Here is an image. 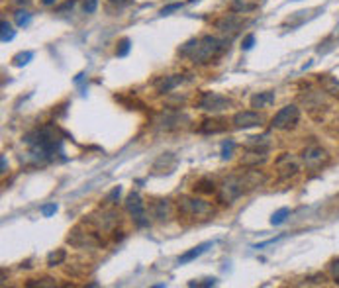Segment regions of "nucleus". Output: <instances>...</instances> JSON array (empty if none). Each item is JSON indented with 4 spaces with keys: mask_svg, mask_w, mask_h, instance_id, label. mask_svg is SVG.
Here are the masks:
<instances>
[{
    "mask_svg": "<svg viewBox=\"0 0 339 288\" xmlns=\"http://www.w3.org/2000/svg\"><path fill=\"white\" fill-rule=\"evenodd\" d=\"M243 186H245V184H243V177L232 175L230 179L224 180V184H222V188H220V200L226 202V204H232L233 200H237L245 192Z\"/></svg>",
    "mask_w": 339,
    "mask_h": 288,
    "instance_id": "nucleus-5",
    "label": "nucleus"
},
{
    "mask_svg": "<svg viewBox=\"0 0 339 288\" xmlns=\"http://www.w3.org/2000/svg\"><path fill=\"white\" fill-rule=\"evenodd\" d=\"M0 28H2V36H0V39L4 41V43H8V41H12L14 37H16V32L12 30V26L6 22V20H2V24H0Z\"/></svg>",
    "mask_w": 339,
    "mask_h": 288,
    "instance_id": "nucleus-19",
    "label": "nucleus"
},
{
    "mask_svg": "<svg viewBox=\"0 0 339 288\" xmlns=\"http://www.w3.org/2000/svg\"><path fill=\"white\" fill-rule=\"evenodd\" d=\"M6 165H8V163H6V157H2V173H6Z\"/></svg>",
    "mask_w": 339,
    "mask_h": 288,
    "instance_id": "nucleus-33",
    "label": "nucleus"
},
{
    "mask_svg": "<svg viewBox=\"0 0 339 288\" xmlns=\"http://www.w3.org/2000/svg\"><path fill=\"white\" fill-rule=\"evenodd\" d=\"M298 120H300L298 106L296 104H286L285 108H281L275 114V118L270 120V126L275 129H290V127H294L298 124Z\"/></svg>",
    "mask_w": 339,
    "mask_h": 288,
    "instance_id": "nucleus-3",
    "label": "nucleus"
},
{
    "mask_svg": "<svg viewBox=\"0 0 339 288\" xmlns=\"http://www.w3.org/2000/svg\"><path fill=\"white\" fill-rule=\"evenodd\" d=\"M300 159L306 165V169L316 171V169H320L321 165H325V163L329 161V155H327L325 149H321L320 145H308L302 151Z\"/></svg>",
    "mask_w": 339,
    "mask_h": 288,
    "instance_id": "nucleus-6",
    "label": "nucleus"
},
{
    "mask_svg": "<svg viewBox=\"0 0 339 288\" xmlns=\"http://www.w3.org/2000/svg\"><path fill=\"white\" fill-rule=\"evenodd\" d=\"M120 194H122V186H114V190L108 194L106 202L108 204H116V200L120 198Z\"/></svg>",
    "mask_w": 339,
    "mask_h": 288,
    "instance_id": "nucleus-27",
    "label": "nucleus"
},
{
    "mask_svg": "<svg viewBox=\"0 0 339 288\" xmlns=\"http://www.w3.org/2000/svg\"><path fill=\"white\" fill-rule=\"evenodd\" d=\"M55 212H57V204H55V202L53 204H45V206L41 208V214H43L45 218H51Z\"/></svg>",
    "mask_w": 339,
    "mask_h": 288,
    "instance_id": "nucleus-29",
    "label": "nucleus"
},
{
    "mask_svg": "<svg viewBox=\"0 0 339 288\" xmlns=\"http://www.w3.org/2000/svg\"><path fill=\"white\" fill-rule=\"evenodd\" d=\"M182 81H184V79H182V75H171V77H165V79H163V83L157 85V92H159V94L171 92L175 87H179Z\"/></svg>",
    "mask_w": 339,
    "mask_h": 288,
    "instance_id": "nucleus-13",
    "label": "nucleus"
},
{
    "mask_svg": "<svg viewBox=\"0 0 339 288\" xmlns=\"http://www.w3.org/2000/svg\"><path fill=\"white\" fill-rule=\"evenodd\" d=\"M153 216L157 218L159 222L169 220L171 218V202L169 200H157L153 204Z\"/></svg>",
    "mask_w": 339,
    "mask_h": 288,
    "instance_id": "nucleus-14",
    "label": "nucleus"
},
{
    "mask_svg": "<svg viewBox=\"0 0 339 288\" xmlns=\"http://www.w3.org/2000/svg\"><path fill=\"white\" fill-rule=\"evenodd\" d=\"M233 149H235V141H233V139H226V141L222 143V159H224V161L232 159Z\"/></svg>",
    "mask_w": 339,
    "mask_h": 288,
    "instance_id": "nucleus-22",
    "label": "nucleus"
},
{
    "mask_svg": "<svg viewBox=\"0 0 339 288\" xmlns=\"http://www.w3.org/2000/svg\"><path fill=\"white\" fill-rule=\"evenodd\" d=\"M232 124H233V127H237V129L257 127V126H263V124H265V118H263L259 112H255V110H243V112L233 114Z\"/></svg>",
    "mask_w": 339,
    "mask_h": 288,
    "instance_id": "nucleus-8",
    "label": "nucleus"
},
{
    "mask_svg": "<svg viewBox=\"0 0 339 288\" xmlns=\"http://www.w3.org/2000/svg\"><path fill=\"white\" fill-rule=\"evenodd\" d=\"M65 259H67L65 249H57V251L49 253V257H47V267H57V265H61Z\"/></svg>",
    "mask_w": 339,
    "mask_h": 288,
    "instance_id": "nucleus-17",
    "label": "nucleus"
},
{
    "mask_svg": "<svg viewBox=\"0 0 339 288\" xmlns=\"http://www.w3.org/2000/svg\"><path fill=\"white\" fill-rule=\"evenodd\" d=\"M216 124H218V120H206V122H202L200 131H204V133H218V131L226 129V124H222V126H216Z\"/></svg>",
    "mask_w": 339,
    "mask_h": 288,
    "instance_id": "nucleus-18",
    "label": "nucleus"
},
{
    "mask_svg": "<svg viewBox=\"0 0 339 288\" xmlns=\"http://www.w3.org/2000/svg\"><path fill=\"white\" fill-rule=\"evenodd\" d=\"M232 106V100L224 94L218 92H202L200 100H198V108L206 110V112H222Z\"/></svg>",
    "mask_w": 339,
    "mask_h": 288,
    "instance_id": "nucleus-4",
    "label": "nucleus"
},
{
    "mask_svg": "<svg viewBox=\"0 0 339 288\" xmlns=\"http://www.w3.org/2000/svg\"><path fill=\"white\" fill-rule=\"evenodd\" d=\"M179 210L184 216L190 218H208L212 214V204L202 198H192V196H184L180 200Z\"/></svg>",
    "mask_w": 339,
    "mask_h": 288,
    "instance_id": "nucleus-2",
    "label": "nucleus"
},
{
    "mask_svg": "<svg viewBox=\"0 0 339 288\" xmlns=\"http://www.w3.org/2000/svg\"><path fill=\"white\" fill-rule=\"evenodd\" d=\"M110 2H120V0H110Z\"/></svg>",
    "mask_w": 339,
    "mask_h": 288,
    "instance_id": "nucleus-34",
    "label": "nucleus"
},
{
    "mask_svg": "<svg viewBox=\"0 0 339 288\" xmlns=\"http://www.w3.org/2000/svg\"><path fill=\"white\" fill-rule=\"evenodd\" d=\"M277 171H279L281 179H290V177H294V175L300 173V163L296 161L290 153H283L277 159Z\"/></svg>",
    "mask_w": 339,
    "mask_h": 288,
    "instance_id": "nucleus-9",
    "label": "nucleus"
},
{
    "mask_svg": "<svg viewBox=\"0 0 339 288\" xmlns=\"http://www.w3.org/2000/svg\"><path fill=\"white\" fill-rule=\"evenodd\" d=\"M228 45V39H220L216 36H204L196 39V45L190 53V61L194 65H206L212 59H216Z\"/></svg>",
    "mask_w": 339,
    "mask_h": 288,
    "instance_id": "nucleus-1",
    "label": "nucleus"
},
{
    "mask_svg": "<svg viewBox=\"0 0 339 288\" xmlns=\"http://www.w3.org/2000/svg\"><path fill=\"white\" fill-rule=\"evenodd\" d=\"M41 2H43L45 6H53V4H55V2H57V0H41Z\"/></svg>",
    "mask_w": 339,
    "mask_h": 288,
    "instance_id": "nucleus-32",
    "label": "nucleus"
},
{
    "mask_svg": "<svg viewBox=\"0 0 339 288\" xmlns=\"http://www.w3.org/2000/svg\"><path fill=\"white\" fill-rule=\"evenodd\" d=\"M125 210L133 216L135 224L143 228L149 224V220L145 218V204H143V198L140 196V192H129L127 198H125Z\"/></svg>",
    "mask_w": 339,
    "mask_h": 288,
    "instance_id": "nucleus-7",
    "label": "nucleus"
},
{
    "mask_svg": "<svg viewBox=\"0 0 339 288\" xmlns=\"http://www.w3.org/2000/svg\"><path fill=\"white\" fill-rule=\"evenodd\" d=\"M296 2H298V0H296Z\"/></svg>",
    "mask_w": 339,
    "mask_h": 288,
    "instance_id": "nucleus-35",
    "label": "nucleus"
},
{
    "mask_svg": "<svg viewBox=\"0 0 339 288\" xmlns=\"http://www.w3.org/2000/svg\"><path fill=\"white\" fill-rule=\"evenodd\" d=\"M329 272H331V276L335 278V282L339 280V259H333L331 263H329Z\"/></svg>",
    "mask_w": 339,
    "mask_h": 288,
    "instance_id": "nucleus-30",
    "label": "nucleus"
},
{
    "mask_svg": "<svg viewBox=\"0 0 339 288\" xmlns=\"http://www.w3.org/2000/svg\"><path fill=\"white\" fill-rule=\"evenodd\" d=\"M257 8V0H233L232 2V12H251Z\"/></svg>",
    "mask_w": 339,
    "mask_h": 288,
    "instance_id": "nucleus-16",
    "label": "nucleus"
},
{
    "mask_svg": "<svg viewBox=\"0 0 339 288\" xmlns=\"http://www.w3.org/2000/svg\"><path fill=\"white\" fill-rule=\"evenodd\" d=\"M241 18H237L235 14H228V16H224V18L220 20L218 24H216V28L224 34V36H228L230 34V37L235 36L237 32H239V28H241Z\"/></svg>",
    "mask_w": 339,
    "mask_h": 288,
    "instance_id": "nucleus-10",
    "label": "nucleus"
},
{
    "mask_svg": "<svg viewBox=\"0 0 339 288\" xmlns=\"http://www.w3.org/2000/svg\"><path fill=\"white\" fill-rule=\"evenodd\" d=\"M268 135H253V137H247V143H245V147L247 149H251V151H267L268 149Z\"/></svg>",
    "mask_w": 339,
    "mask_h": 288,
    "instance_id": "nucleus-15",
    "label": "nucleus"
},
{
    "mask_svg": "<svg viewBox=\"0 0 339 288\" xmlns=\"http://www.w3.org/2000/svg\"><path fill=\"white\" fill-rule=\"evenodd\" d=\"M288 216H290V208H281V210H277V212L273 214L270 224H273V226H281V224H285Z\"/></svg>",
    "mask_w": 339,
    "mask_h": 288,
    "instance_id": "nucleus-20",
    "label": "nucleus"
},
{
    "mask_svg": "<svg viewBox=\"0 0 339 288\" xmlns=\"http://www.w3.org/2000/svg\"><path fill=\"white\" fill-rule=\"evenodd\" d=\"M129 47H131V41L124 37V39H120V43H118V49H116V55L118 57H125V55L129 53Z\"/></svg>",
    "mask_w": 339,
    "mask_h": 288,
    "instance_id": "nucleus-24",
    "label": "nucleus"
},
{
    "mask_svg": "<svg viewBox=\"0 0 339 288\" xmlns=\"http://www.w3.org/2000/svg\"><path fill=\"white\" fill-rule=\"evenodd\" d=\"M14 16H16V24H18L20 28H26V26L32 22V14L26 12V10H18Z\"/></svg>",
    "mask_w": 339,
    "mask_h": 288,
    "instance_id": "nucleus-23",
    "label": "nucleus"
},
{
    "mask_svg": "<svg viewBox=\"0 0 339 288\" xmlns=\"http://www.w3.org/2000/svg\"><path fill=\"white\" fill-rule=\"evenodd\" d=\"M208 247H212V243L210 241H206V243H200V245H196V247H192L190 251H186V253H182L179 257V263L180 265H184V263H190V261H194L196 257H200L202 253L206 251Z\"/></svg>",
    "mask_w": 339,
    "mask_h": 288,
    "instance_id": "nucleus-12",
    "label": "nucleus"
},
{
    "mask_svg": "<svg viewBox=\"0 0 339 288\" xmlns=\"http://www.w3.org/2000/svg\"><path fill=\"white\" fill-rule=\"evenodd\" d=\"M275 90H265V92H257L255 96H251V106L253 108H267L275 102Z\"/></svg>",
    "mask_w": 339,
    "mask_h": 288,
    "instance_id": "nucleus-11",
    "label": "nucleus"
},
{
    "mask_svg": "<svg viewBox=\"0 0 339 288\" xmlns=\"http://www.w3.org/2000/svg\"><path fill=\"white\" fill-rule=\"evenodd\" d=\"M96 8H98V0H85V4H83L85 14H92V12H96Z\"/></svg>",
    "mask_w": 339,
    "mask_h": 288,
    "instance_id": "nucleus-25",
    "label": "nucleus"
},
{
    "mask_svg": "<svg viewBox=\"0 0 339 288\" xmlns=\"http://www.w3.org/2000/svg\"><path fill=\"white\" fill-rule=\"evenodd\" d=\"M253 45H255V36H253V34L245 36V39L241 41V49H243V51H249Z\"/></svg>",
    "mask_w": 339,
    "mask_h": 288,
    "instance_id": "nucleus-28",
    "label": "nucleus"
},
{
    "mask_svg": "<svg viewBox=\"0 0 339 288\" xmlns=\"http://www.w3.org/2000/svg\"><path fill=\"white\" fill-rule=\"evenodd\" d=\"M32 59H34V53H32V51H20L18 55H14L12 61H14L16 67H24V65H28Z\"/></svg>",
    "mask_w": 339,
    "mask_h": 288,
    "instance_id": "nucleus-21",
    "label": "nucleus"
},
{
    "mask_svg": "<svg viewBox=\"0 0 339 288\" xmlns=\"http://www.w3.org/2000/svg\"><path fill=\"white\" fill-rule=\"evenodd\" d=\"M216 282H218L216 278H208L206 282H188V286H214Z\"/></svg>",
    "mask_w": 339,
    "mask_h": 288,
    "instance_id": "nucleus-31",
    "label": "nucleus"
},
{
    "mask_svg": "<svg viewBox=\"0 0 339 288\" xmlns=\"http://www.w3.org/2000/svg\"><path fill=\"white\" fill-rule=\"evenodd\" d=\"M180 8H182V2H175V4H169V6L161 8V16H169L171 12H175V10H180Z\"/></svg>",
    "mask_w": 339,
    "mask_h": 288,
    "instance_id": "nucleus-26",
    "label": "nucleus"
}]
</instances>
